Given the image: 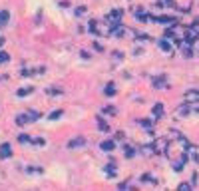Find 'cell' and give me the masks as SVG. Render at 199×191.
Returning a JSON list of instances; mask_svg holds the SVG:
<instances>
[{
	"label": "cell",
	"instance_id": "18",
	"mask_svg": "<svg viewBox=\"0 0 199 191\" xmlns=\"http://www.w3.org/2000/svg\"><path fill=\"white\" fill-rule=\"evenodd\" d=\"M179 189H181V191H187V189H189V185H185V183H181V185H179Z\"/></svg>",
	"mask_w": 199,
	"mask_h": 191
},
{
	"label": "cell",
	"instance_id": "17",
	"mask_svg": "<svg viewBox=\"0 0 199 191\" xmlns=\"http://www.w3.org/2000/svg\"><path fill=\"white\" fill-rule=\"evenodd\" d=\"M142 125H144V127H149V125H151V122H147V120H142Z\"/></svg>",
	"mask_w": 199,
	"mask_h": 191
},
{
	"label": "cell",
	"instance_id": "2",
	"mask_svg": "<svg viewBox=\"0 0 199 191\" xmlns=\"http://www.w3.org/2000/svg\"><path fill=\"white\" fill-rule=\"evenodd\" d=\"M8 20H10V12H8V10H2V12H0V26H4Z\"/></svg>",
	"mask_w": 199,
	"mask_h": 191
},
{
	"label": "cell",
	"instance_id": "11",
	"mask_svg": "<svg viewBox=\"0 0 199 191\" xmlns=\"http://www.w3.org/2000/svg\"><path fill=\"white\" fill-rule=\"evenodd\" d=\"M120 16H122V12H120V10H111V14H110V18L114 20V22H118V20H120Z\"/></svg>",
	"mask_w": 199,
	"mask_h": 191
},
{
	"label": "cell",
	"instance_id": "15",
	"mask_svg": "<svg viewBox=\"0 0 199 191\" xmlns=\"http://www.w3.org/2000/svg\"><path fill=\"white\" fill-rule=\"evenodd\" d=\"M34 143L36 146H46V139L44 137H38V139H34Z\"/></svg>",
	"mask_w": 199,
	"mask_h": 191
},
{
	"label": "cell",
	"instance_id": "3",
	"mask_svg": "<svg viewBox=\"0 0 199 191\" xmlns=\"http://www.w3.org/2000/svg\"><path fill=\"white\" fill-rule=\"evenodd\" d=\"M151 112H153V115H155V118H161V113H163V106H161V104H155Z\"/></svg>",
	"mask_w": 199,
	"mask_h": 191
},
{
	"label": "cell",
	"instance_id": "4",
	"mask_svg": "<svg viewBox=\"0 0 199 191\" xmlns=\"http://www.w3.org/2000/svg\"><path fill=\"white\" fill-rule=\"evenodd\" d=\"M70 147H80V146H84V137H74L70 143H68Z\"/></svg>",
	"mask_w": 199,
	"mask_h": 191
},
{
	"label": "cell",
	"instance_id": "14",
	"mask_svg": "<svg viewBox=\"0 0 199 191\" xmlns=\"http://www.w3.org/2000/svg\"><path fill=\"white\" fill-rule=\"evenodd\" d=\"M84 12H86V6H78L76 8V16H82Z\"/></svg>",
	"mask_w": 199,
	"mask_h": 191
},
{
	"label": "cell",
	"instance_id": "12",
	"mask_svg": "<svg viewBox=\"0 0 199 191\" xmlns=\"http://www.w3.org/2000/svg\"><path fill=\"white\" fill-rule=\"evenodd\" d=\"M62 113H64L62 110H56V112H52L48 118H50V120H58V118H62Z\"/></svg>",
	"mask_w": 199,
	"mask_h": 191
},
{
	"label": "cell",
	"instance_id": "16",
	"mask_svg": "<svg viewBox=\"0 0 199 191\" xmlns=\"http://www.w3.org/2000/svg\"><path fill=\"white\" fill-rule=\"evenodd\" d=\"M100 129H102V132H108V129H110V125H106L104 122H100Z\"/></svg>",
	"mask_w": 199,
	"mask_h": 191
},
{
	"label": "cell",
	"instance_id": "10",
	"mask_svg": "<svg viewBox=\"0 0 199 191\" xmlns=\"http://www.w3.org/2000/svg\"><path fill=\"white\" fill-rule=\"evenodd\" d=\"M106 96H116V88H114V84H108V86H106Z\"/></svg>",
	"mask_w": 199,
	"mask_h": 191
},
{
	"label": "cell",
	"instance_id": "5",
	"mask_svg": "<svg viewBox=\"0 0 199 191\" xmlns=\"http://www.w3.org/2000/svg\"><path fill=\"white\" fill-rule=\"evenodd\" d=\"M114 147H116V143L110 141V139H108V141H102V149H104V151H111Z\"/></svg>",
	"mask_w": 199,
	"mask_h": 191
},
{
	"label": "cell",
	"instance_id": "7",
	"mask_svg": "<svg viewBox=\"0 0 199 191\" xmlns=\"http://www.w3.org/2000/svg\"><path fill=\"white\" fill-rule=\"evenodd\" d=\"M26 122H30V115H28V113H24V115H18V118H16V124H18V125H24Z\"/></svg>",
	"mask_w": 199,
	"mask_h": 191
},
{
	"label": "cell",
	"instance_id": "9",
	"mask_svg": "<svg viewBox=\"0 0 199 191\" xmlns=\"http://www.w3.org/2000/svg\"><path fill=\"white\" fill-rule=\"evenodd\" d=\"M18 141H20V143H30L32 139H30V135H26V134H20V135H18Z\"/></svg>",
	"mask_w": 199,
	"mask_h": 191
},
{
	"label": "cell",
	"instance_id": "8",
	"mask_svg": "<svg viewBox=\"0 0 199 191\" xmlns=\"http://www.w3.org/2000/svg\"><path fill=\"white\" fill-rule=\"evenodd\" d=\"M6 62H10V54L8 52H0V64H6Z\"/></svg>",
	"mask_w": 199,
	"mask_h": 191
},
{
	"label": "cell",
	"instance_id": "13",
	"mask_svg": "<svg viewBox=\"0 0 199 191\" xmlns=\"http://www.w3.org/2000/svg\"><path fill=\"white\" fill-rule=\"evenodd\" d=\"M159 46H161V50H163V52H169V50H171V46L167 44L165 40H161V42H159Z\"/></svg>",
	"mask_w": 199,
	"mask_h": 191
},
{
	"label": "cell",
	"instance_id": "6",
	"mask_svg": "<svg viewBox=\"0 0 199 191\" xmlns=\"http://www.w3.org/2000/svg\"><path fill=\"white\" fill-rule=\"evenodd\" d=\"M30 92H34V88H20V90L16 92V96H18V98H24V96H28Z\"/></svg>",
	"mask_w": 199,
	"mask_h": 191
},
{
	"label": "cell",
	"instance_id": "1",
	"mask_svg": "<svg viewBox=\"0 0 199 191\" xmlns=\"http://www.w3.org/2000/svg\"><path fill=\"white\" fill-rule=\"evenodd\" d=\"M0 157H2V159L12 157V146L8 143V141H4V143L0 146Z\"/></svg>",
	"mask_w": 199,
	"mask_h": 191
}]
</instances>
